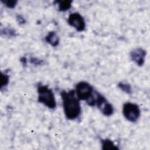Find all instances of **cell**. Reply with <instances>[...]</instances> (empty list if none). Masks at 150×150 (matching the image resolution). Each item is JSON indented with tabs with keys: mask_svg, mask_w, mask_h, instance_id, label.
I'll return each instance as SVG.
<instances>
[{
	"mask_svg": "<svg viewBox=\"0 0 150 150\" xmlns=\"http://www.w3.org/2000/svg\"><path fill=\"white\" fill-rule=\"evenodd\" d=\"M72 1L70 0H63L55 1L58 5V9L60 12H65L70 9L72 5Z\"/></svg>",
	"mask_w": 150,
	"mask_h": 150,
	"instance_id": "30bf717a",
	"label": "cell"
},
{
	"mask_svg": "<svg viewBox=\"0 0 150 150\" xmlns=\"http://www.w3.org/2000/svg\"><path fill=\"white\" fill-rule=\"evenodd\" d=\"M9 76L6 71L2 72L1 76V90L5 88L9 84Z\"/></svg>",
	"mask_w": 150,
	"mask_h": 150,
	"instance_id": "4fadbf2b",
	"label": "cell"
},
{
	"mask_svg": "<svg viewBox=\"0 0 150 150\" xmlns=\"http://www.w3.org/2000/svg\"><path fill=\"white\" fill-rule=\"evenodd\" d=\"M29 62L35 66H42L44 64V61L36 57H32L29 59Z\"/></svg>",
	"mask_w": 150,
	"mask_h": 150,
	"instance_id": "9a60e30c",
	"label": "cell"
},
{
	"mask_svg": "<svg viewBox=\"0 0 150 150\" xmlns=\"http://www.w3.org/2000/svg\"><path fill=\"white\" fill-rule=\"evenodd\" d=\"M45 42L52 47H57L60 43V38L55 31H50L45 37Z\"/></svg>",
	"mask_w": 150,
	"mask_h": 150,
	"instance_id": "ba28073f",
	"label": "cell"
},
{
	"mask_svg": "<svg viewBox=\"0 0 150 150\" xmlns=\"http://www.w3.org/2000/svg\"><path fill=\"white\" fill-rule=\"evenodd\" d=\"M20 61H21V62L22 63V64L23 66H25L26 65V64H27V59H26L25 57H21V59H20Z\"/></svg>",
	"mask_w": 150,
	"mask_h": 150,
	"instance_id": "e0dca14e",
	"label": "cell"
},
{
	"mask_svg": "<svg viewBox=\"0 0 150 150\" xmlns=\"http://www.w3.org/2000/svg\"><path fill=\"white\" fill-rule=\"evenodd\" d=\"M63 110L66 118L69 120H75L81 115L80 101L77 97L75 91L62 90L60 92Z\"/></svg>",
	"mask_w": 150,
	"mask_h": 150,
	"instance_id": "6da1fadb",
	"label": "cell"
},
{
	"mask_svg": "<svg viewBox=\"0 0 150 150\" xmlns=\"http://www.w3.org/2000/svg\"><path fill=\"white\" fill-rule=\"evenodd\" d=\"M67 23L77 32H83L86 29L85 20L79 12L71 13L67 18Z\"/></svg>",
	"mask_w": 150,
	"mask_h": 150,
	"instance_id": "8992f818",
	"label": "cell"
},
{
	"mask_svg": "<svg viewBox=\"0 0 150 150\" xmlns=\"http://www.w3.org/2000/svg\"><path fill=\"white\" fill-rule=\"evenodd\" d=\"M1 35H4L7 37H16L17 33L15 29L9 27H5L1 29Z\"/></svg>",
	"mask_w": 150,
	"mask_h": 150,
	"instance_id": "7c38bea8",
	"label": "cell"
},
{
	"mask_svg": "<svg viewBox=\"0 0 150 150\" xmlns=\"http://www.w3.org/2000/svg\"><path fill=\"white\" fill-rule=\"evenodd\" d=\"M101 148L103 150H118V146L111 139L105 138L100 140Z\"/></svg>",
	"mask_w": 150,
	"mask_h": 150,
	"instance_id": "9c48e42d",
	"label": "cell"
},
{
	"mask_svg": "<svg viewBox=\"0 0 150 150\" xmlns=\"http://www.w3.org/2000/svg\"><path fill=\"white\" fill-rule=\"evenodd\" d=\"M118 87L124 93L127 94H131L132 93V86L126 81H120L117 84Z\"/></svg>",
	"mask_w": 150,
	"mask_h": 150,
	"instance_id": "8fae6325",
	"label": "cell"
},
{
	"mask_svg": "<svg viewBox=\"0 0 150 150\" xmlns=\"http://www.w3.org/2000/svg\"><path fill=\"white\" fill-rule=\"evenodd\" d=\"M1 2L8 8L13 9L18 4L16 0H1Z\"/></svg>",
	"mask_w": 150,
	"mask_h": 150,
	"instance_id": "5bb4252c",
	"label": "cell"
},
{
	"mask_svg": "<svg viewBox=\"0 0 150 150\" xmlns=\"http://www.w3.org/2000/svg\"><path fill=\"white\" fill-rule=\"evenodd\" d=\"M74 91L80 101H85L89 106H95V90L89 83L79 81L76 84Z\"/></svg>",
	"mask_w": 150,
	"mask_h": 150,
	"instance_id": "7a4b0ae2",
	"label": "cell"
},
{
	"mask_svg": "<svg viewBox=\"0 0 150 150\" xmlns=\"http://www.w3.org/2000/svg\"><path fill=\"white\" fill-rule=\"evenodd\" d=\"M146 56V51L142 47L134 48L129 52L131 60L139 67L144 64Z\"/></svg>",
	"mask_w": 150,
	"mask_h": 150,
	"instance_id": "52a82bcc",
	"label": "cell"
},
{
	"mask_svg": "<svg viewBox=\"0 0 150 150\" xmlns=\"http://www.w3.org/2000/svg\"><path fill=\"white\" fill-rule=\"evenodd\" d=\"M38 101L49 109H55L57 103L53 90L47 85L38 84L37 87Z\"/></svg>",
	"mask_w": 150,
	"mask_h": 150,
	"instance_id": "3957f363",
	"label": "cell"
},
{
	"mask_svg": "<svg viewBox=\"0 0 150 150\" xmlns=\"http://www.w3.org/2000/svg\"><path fill=\"white\" fill-rule=\"evenodd\" d=\"M95 105L106 117L111 116L114 112L113 105L103 95L97 91H95Z\"/></svg>",
	"mask_w": 150,
	"mask_h": 150,
	"instance_id": "5b68a950",
	"label": "cell"
},
{
	"mask_svg": "<svg viewBox=\"0 0 150 150\" xmlns=\"http://www.w3.org/2000/svg\"><path fill=\"white\" fill-rule=\"evenodd\" d=\"M122 112L125 118L131 122H136L141 115V110L138 104L126 102L122 105Z\"/></svg>",
	"mask_w": 150,
	"mask_h": 150,
	"instance_id": "277c9868",
	"label": "cell"
},
{
	"mask_svg": "<svg viewBox=\"0 0 150 150\" xmlns=\"http://www.w3.org/2000/svg\"><path fill=\"white\" fill-rule=\"evenodd\" d=\"M16 21L18 22V23L20 25H23L26 23V20L24 18V17L21 15H18L16 17Z\"/></svg>",
	"mask_w": 150,
	"mask_h": 150,
	"instance_id": "2e32d148",
	"label": "cell"
}]
</instances>
